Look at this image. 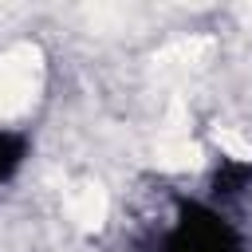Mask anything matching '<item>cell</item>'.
<instances>
[{
  "label": "cell",
  "mask_w": 252,
  "mask_h": 252,
  "mask_svg": "<svg viewBox=\"0 0 252 252\" xmlns=\"http://www.w3.org/2000/svg\"><path fill=\"white\" fill-rule=\"evenodd\" d=\"M150 252H244V244L220 213L197 201H181L169 220L158 224Z\"/></svg>",
  "instance_id": "6da1fadb"
}]
</instances>
